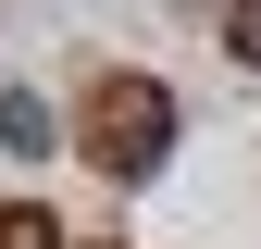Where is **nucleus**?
I'll return each mask as SVG.
<instances>
[{"mask_svg":"<svg viewBox=\"0 0 261 249\" xmlns=\"http://www.w3.org/2000/svg\"><path fill=\"white\" fill-rule=\"evenodd\" d=\"M224 50H237L249 75H261V0H224Z\"/></svg>","mask_w":261,"mask_h":249,"instance_id":"20e7f679","label":"nucleus"},{"mask_svg":"<svg viewBox=\"0 0 261 249\" xmlns=\"http://www.w3.org/2000/svg\"><path fill=\"white\" fill-rule=\"evenodd\" d=\"M0 249H75V237H62L38 200H0Z\"/></svg>","mask_w":261,"mask_h":249,"instance_id":"7ed1b4c3","label":"nucleus"},{"mask_svg":"<svg viewBox=\"0 0 261 249\" xmlns=\"http://www.w3.org/2000/svg\"><path fill=\"white\" fill-rule=\"evenodd\" d=\"M162 150H174V100H162V75H100L87 87V162L112 187L162 175Z\"/></svg>","mask_w":261,"mask_h":249,"instance_id":"f257e3e1","label":"nucleus"},{"mask_svg":"<svg viewBox=\"0 0 261 249\" xmlns=\"http://www.w3.org/2000/svg\"><path fill=\"white\" fill-rule=\"evenodd\" d=\"M0 150H13V162L50 150V100H38V87H0Z\"/></svg>","mask_w":261,"mask_h":249,"instance_id":"f03ea898","label":"nucleus"}]
</instances>
